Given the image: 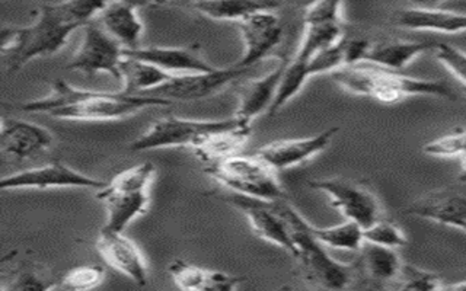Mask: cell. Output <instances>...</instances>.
<instances>
[{
	"label": "cell",
	"mask_w": 466,
	"mask_h": 291,
	"mask_svg": "<svg viewBox=\"0 0 466 291\" xmlns=\"http://www.w3.org/2000/svg\"><path fill=\"white\" fill-rule=\"evenodd\" d=\"M441 291H466V281H461V283L448 284L443 286Z\"/></svg>",
	"instance_id": "d590c367"
},
{
	"label": "cell",
	"mask_w": 466,
	"mask_h": 291,
	"mask_svg": "<svg viewBox=\"0 0 466 291\" xmlns=\"http://www.w3.org/2000/svg\"><path fill=\"white\" fill-rule=\"evenodd\" d=\"M251 124L232 116L225 128L204 137L196 147H193V152L204 164H216L239 155L242 147L247 145L248 138L251 137Z\"/></svg>",
	"instance_id": "44dd1931"
},
{
	"label": "cell",
	"mask_w": 466,
	"mask_h": 291,
	"mask_svg": "<svg viewBox=\"0 0 466 291\" xmlns=\"http://www.w3.org/2000/svg\"><path fill=\"white\" fill-rule=\"evenodd\" d=\"M204 172L232 194L266 203L288 200V194L277 178V172L255 155H237L216 164L206 165Z\"/></svg>",
	"instance_id": "8992f818"
},
{
	"label": "cell",
	"mask_w": 466,
	"mask_h": 291,
	"mask_svg": "<svg viewBox=\"0 0 466 291\" xmlns=\"http://www.w3.org/2000/svg\"><path fill=\"white\" fill-rule=\"evenodd\" d=\"M364 242L397 249V247L404 246L407 244V236L397 223L388 222L382 218L368 229H364Z\"/></svg>",
	"instance_id": "f546056e"
},
{
	"label": "cell",
	"mask_w": 466,
	"mask_h": 291,
	"mask_svg": "<svg viewBox=\"0 0 466 291\" xmlns=\"http://www.w3.org/2000/svg\"><path fill=\"white\" fill-rule=\"evenodd\" d=\"M121 84L124 94L145 95L171 80V75L157 69V65L124 57L120 65Z\"/></svg>",
	"instance_id": "d4e9b609"
},
{
	"label": "cell",
	"mask_w": 466,
	"mask_h": 291,
	"mask_svg": "<svg viewBox=\"0 0 466 291\" xmlns=\"http://www.w3.org/2000/svg\"><path fill=\"white\" fill-rule=\"evenodd\" d=\"M277 213L288 223L295 244L300 276L310 287L322 291H344L353 281L351 266L335 261L324 245L313 236L310 223L299 215L288 200L274 203Z\"/></svg>",
	"instance_id": "277c9868"
},
{
	"label": "cell",
	"mask_w": 466,
	"mask_h": 291,
	"mask_svg": "<svg viewBox=\"0 0 466 291\" xmlns=\"http://www.w3.org/2000/svg\"><path fill=\"white\" fill-rule=\"evenodd\" d=\"M95 246L106 266L128 276L140 287H145L149 281L147 266L142 252L130 237L126 236L123 232L102 226Z\"/></svg>",
	"instance_id": "4fadbf2b"
},
{
	"label": "cell",
	"mask_w": 466,
	"mask_h": 291,
	"mask_svg": "<svg viewBox=\"0 0 466 291\" xmlns=\"http://www.w3.org/2000/svg\"><path fill=\"white\" fill-rule=\"evenodd\" d=\"M303 24H344L339 2H317L306 6Z\"/></svg>",
	"instance_id": "d6a6232c"
},
{
	"label": "cell",
	"mask_w": 466,
	"mask_h": 291,
	"mask_svg": "<svg viewBox=\"0 0 466 291\" xmlns=\"http://www.w3.org/2000/svg\"><path fill=\"white\" fill-rule=\"evenodd\" d=\"M106 184L96 178H91L82 172L62 164L44 165L28 171L4 176L0 188L7 189H48V188H106Z\"/></svg>",
	"instance_id": "8fae6325"
},
{
	"label": "cell",
	"mask_w": 466,
	"mask_h": 291,
	"mask_svg": "<svg viewBox=\"0 0 466 291\" xmlns=\"http://www.w3.org/2000/svg\"><path fill=\"white\" fill-rule=\"evenodd\" d=\"M398 28L415 33L455 34L466 33L465 12L449 11L439 7H404L393 15Z\"/></svg>",
	"instance_id": "d6986e66"
},
{
	"label": "cell",
	"mask_w": 466,
	"mask_h": 291,
	"mask_svg": "<svg viewBox=\"0 0 466 291\" xmlns=\"http://www.w3.org/2000/svg\"><path fill=\"white\" fill-rule=\"evenodd\" d=\"M106 269L99 266H75L63 276L58 286L65 291H91L106 280Z\"/></svg>",
	"instance_id": "f1b7e54d"
},
{
	"label": "cell",
	"mask_w": 466,
	"mask_h": 291,
	"mask_svg": "<svg viewBox=\"0 0 466 291\" xmlns=\"http://www.w3.org/2000/svg\"><path fill=\"white\" fill-rule=\"evenodd\" d=\"M137 6V4L130 2H113L106 4L98 15L99 25L106 29V33L113 36L124 50H136L140 47L138 43L142 40L143 24L136 11Z\"/></svg>",
	"instance_id": "7402d4cb"
},
{
	"label": "cell",
	"mask_w": 466,
	"mask_h": 291,
	"mask_svg": "<svg viewBox=\"0 0 466 291\" xmlns=\"http://www.w3.org/2000/svg\"><path fill=\"white\" fill-rule=\"evenodd\" d=\"M289 60H281L280 65L276 69L267 73L266 76L258 79L247 80L245 84L238 87V108L235 115L238 120L251 124L255 116L259 114L268 113L269 108L274 104L277 92L280 87L281 79H283L284 70L288 65Z\"/></svg>",
	"instance_id": "ffe728a7"
},
{
	"label": "cell",
	"mask_w": 466,
	"mask_h": 291,
	"mask_svg": "<svg viewBox=\"0 0 466 291\" xmlns=\"http://www.w3.org/2000/svg\"><path fill=\"white\" fill-rule=\"evenodd\" d=\"M405 213L466 233V194L441 189L408 206Z\"/></svg>",
	"instance_id": "ac0fdd59"
},
{
	"label": "cell",
	"mask_w": 466,
	"mask_h": 291,
	"mask_svg": "<svg viewBox=\"0 0 466 291\" xmlns=\"http://www.w3.org/2000/svg\"><path fill=\"white\" fill-rule=\"evenodd\" d=\"M312 189L327 194L335 210L346 220L368 229L383 218L382 204L368 188L341 178L315 179L308 182Z\"/></svg>",
	"instance_id": "ba28073f"
},
{
	"label": "cell",
	"mask_w": 466,
	"mask_h": 291,
	"mask_svg": "<svg viewBox=\"0 0 466 291\" xmlns=\"http://www.w3.org/2000/svg\"><path fill=\"white\" fill-rule=\"evenodd\" d=\"M55 137L47 128L18 118H2L0 152L5 159L24 160L50 149Z\"/></svg>",
	"instance_id": "2e32d148"
},
{
	"label": "cell",
	"mask_w": 466,
	"mask_h": 291,
	"mask_svg": "<svg viewBox=\"0 0 466 291\" xmlns=\"http://www.w3.org/2000/svg\"><path fill=\"white\" fill-rule=\"evenodd\" d=\"M56 284V280L34 271H22L2 291H50Z\"/></svg>",
	"instance_id": "e575fe53"
},
{
	"label": "cell",
	"mask_w": 466,
	"mask_h": 291,
	"mask_svg": "<svg viewBox=\"0 0 466 291\" xmlns=\"http://www.w3.org/2000/svg\"><path fill=\"white\" fill-rule=\"evenodd\" d=\"M436 57L466 89V53L451 44H436Z\"/></svg>",
	"instance_id": "1f68e13d"
},
{
	"label": "cell",
	"mask_w": 466,
	"mask_h": 291,
	"mask_svg": "<svg viewBox=\"0 0 466 291\" xmlns=\"http://www.w3.org/2000/svg\"><path fill=\"white\" fill-rule=\"evenodd\" d=\"M123 51L120 44L106 34L98 22L94 21L85 26L84 38L67 65V69L84 73L87 76H94L96 73H108L114 79L121 82Z\"/></svg>",
	"instance_id": "9c48e42d"
},
{
	"label": "cell",
	"mask_w": 466,
	"mask_h": 291,
	"mask_svg": "<svg viewBox=\"0 0 466 291\" xmlns=\"http://www.w3.org/2000/svg\"><path fill=\"white\" fill-rule=\"evenodd\" d=\"M424 153L434 157L466 156V130L455 131L451 135L436 138L424 146Z\"/></svg>",
	"instance_id": "4dcf8cb0"
},
{
	"label": "cell",
	"mask_w": 466,
	"mask_h": 291,
	"mask_svg": "<svg viewBox=\"0 0 466 291\" xmlns=\"http://www.w3.org/2000/svg\"><path fill=\"white\" fill-rule=\"evenodd\" d=\"M331 76L344 91L368 96L388 105L398 104L410 96L456 99L455 91L441 80L419 79L368 62L344 65L331 73Z\"/></svg>",
	"instance_id": "3957f363"
},
{
	"label": "cell",
	"mask_w": 466,
	"mask_h": 291,
	"mask_svg": "<svg viewBox=\"0 0 466 291\" xmlns=\"http://www.w3.org/2000/svg\"><path fill=\"white\" fill-rule=\"evenodd\" d=\"M226 200L229 201L233 207L244 213L255 236L283 247L284 251L295 256V244L291 239L288 223L284 222V218L277 213L274 203L254 200V198L232 193L226 196Z\"/></svg>",
	"instance_id": "5bb4252c"
},
{
	"label": "cell",
	"mask_w": 466,
	"mask_h": 291,
	"mask_svg": "<svg viewBox=\"0 0 466 291\" xmlns=\"http://www.w3.org/2000/svg\"><path fill=\"white\" fill-rule=\"evenodd\" d=\"M459 162H461V179L466 182V156L461 157Z\"/></svg>",
	"instance_id": "8d00e7d4"
},
{
	"label": "cell",
	"mask_w": 466,
	"mask_h": 291,
	"mask_svg": "<svg viewBox=\"0 0 466 291\" xmlns=\"http://www.w3.org/2000/svg\"><path fill=\"white\" fill-rule=\"evenodd\" d=\"M124 57L136 58L149 65H157L171 76L191 75V73L213 72L215 65L204 58L200 48L194 47H138L136 50H124Z\"/></svg>",
	"instance_id": "e0dca14e"
},
{
	"label": "cell",
	"mask_w": 466,
	"mask_h": 291,
	"mask_svg": "<svg viewBox=\"0 0 466 291\" xmlns=\"http://www.w3.org/2000/svg\"><path fill=\"white\" fill-rule=\"evenodd\" d=\"M238 25L244 41V55L235 65L238 69L251 70L283 38V25L276 11L255 12L238 22Z\"/></svg>",
	"instance_id": "7c38bea8"
},
{
	"label": "cell",
	"mask_w": 466,
	"mask_h": 291,
	"mask_svg": "<svg viewBox=\"0 0 466 291\" xmlns=\"http://www.w3.org/2000/svg\"><path fill=\"white\" fill-rule=\"evenodd\" d=\"M434 47L436 43L431 41H383L370 45L364 62L402 72L415 58L424 55L426 51L434 50Z\"/></svg>",
	"instance_id": "603a6c76"
},
{
	"label": "cell",
	"mask_w": 466,
	"mask_h": 291,
	"mask_svg": "<svg viewBox=\"0 0 466 291\" xmlns=\"http://www.w3.org/2000/svg\"><path fill=\"white\" fill-rule=\"evenodd\" d=\"M245 280V276H229L222 271L206 269L203 280L191 291H235V288Z\"/></svg>",
	"instance_id": "836d02e7"
},
{
	"label": "cell",
	"mask_w": 466,
	"mask_h": 291,
	"mask_svg": "<svg viewBox=\"0 0 466 291\" xmlns=\"http://www.w3.org/2000/svg\"><path fill=\"white\" fill-rule=\"evenodd\" d=\"M444 284L441 276L427 269L404 264L397 280L390 284V291H441Z\"/></svg>",
	"instance_id": "83f0119b"
},
{
	"label": "cell",
	"mask_w": 466,
	"mask_h": 291,
	"mask_svg": "<svg viewBox=\"0 0 466 291\" xmlns=\"http://www.w3.org/2000/svg\"><path fill=\"white\" fill-rule=\"evenodd\" d=\"M155 175L150 162L136 165L114 176L106 188L99 189L96 198L106 210V227L124 232L138 216L149 207V186Z\"/></svg>",
	"instance_id": "5b68a950"
},
{
	"label": "cell",
	"mask_w": 466,
	"mask_h": 291,
	"mask_svg": "<svg viewBox=\"0 0 466 291\" xmlns=\"http://www.w3.org/2000/svg\"><path fill=\"white\" fill-rule=\"evenodd\" d=\"M339 131V127H331L312 137L277 140L259 147L255 152V156L268 165L274 171H284L289 167L305 164L320 152H324L328 146L331 145Z\"/></svg>",
	"instance_id": "9a60e30c"
},
{
	"label": "cell",
	"mask_w": 466,
	"mask_h": 291,
	"mask_svg": "<svg viewBox=\"0 0 466 291\" xmlns=\"http://www.w3.org/2000/svg\"><path fill=\"white\" fill-rule=\"evenodd\" d=\"M313 236L325 247H334L341 251L360 252L364 245V229L354 222L341 223L331 227H317L310 225Z\"/></svg>",
	"instance_id": "4316f807"
},
{
	"label": "cell",
	"mask_w": 466,
	"mask_h": 291,
	"mask_svg": "<svg viewBox=\"0 0 466 291\" xmlns=\"http://www.w3.org/2000/svg\"><path fill=\"white\" fill-rule=\"evenodd\" d=\"M229 123L230 118L198 121L187 120L179 116H164L153 121L149 128L128 146V150L145 152V150L167 149V147H179V146H188L193 149L204 137H208L215 131L222 130Z\"/></svg>",
	"instance_id": "52a82bcc"
},
{
	"label": "cell",
	"mask_w": 466,
	"mask_h": 291,
	"mask_svg": "<svg viewBox=\"0 0 466 291\" xmlns=\"http://www.w3.org/2000/svg\"><path fill=\"white\" fill-rule=\"evenodd\" d=\"M106 2L41 4L36 7V18L31 25L4 26L0 47L9 75L19 72L34 58L62 50L70 34L98 18Z\"/></svg>",
	"instance_id": "6da1fadb"
},
{
	"label": "cell",
	"mask_w": 466,
	"mask_h": 291,
	"mask_svg": "<svg viewBox=\"0 0 466 291\" xmlns=\"http://www.w3.org/2000/svg\"><path fill=\"white\" fill-rule=\"evenodd\" d=\"M167 105L171 102L164 99L124 92L86 91L57 79L51 85L47 96L25 102L19 108L24 113H46L57 120L111 121L121 120L150 106Z\"/></svg>",
	"instance_id": "7a4b0ae2"
},
{
	"label": "cell",
	"mask_w": 466,
	"mask_h": 291,
	"mask_svg": "<svg viewBox=\"0 0 466 291\" xmlns=\"http://www.w3.org/2000/svg\"><path fill=\"white\" fill-rule=\"evenodd\" d=\"M187 7L197 14L215 21L240 22L255 12L276 11L280 7L277 2H249V0H226V2H193Z\"/></svg>",
	"instance_id": "484cf974"
},
{
	"label": "cell",
	"mask_w": 466,
	"mask_h": 291,
	"mask_svg": "<svg viewBox=\"0 0 466 291\" xmlns=\"http://www.w3.org/2000/svg\"><path fill=\"white\" fill-rule=\"evenodd\" d=\"M360 252L361 266L373 283L388 288L397 280L404 262L395 249L364 242Z\"/></svg>",
	"instance_id": "cb8c5ba5"
},
{
	"label": "cell",
	"mask_w": 466,
	"mask_h": 291,
	"mask_svg": "<svg viewBox=\"0 0 466 291\" xmlns=\"http://www.w3.org/2000/svg\"><path fill=\"white\" fill-rule=\"evenodd\" d=\"M251 72L247 69H238L235 65L228 69H218L213 72L191 73V75H178L167 80V84L160 85L157 89L147 92L143 96L164 99V101H198V99L210 98L232 82Z\"/></svg>",
	"instance_id": "30bf717a"
}]
</instances>
